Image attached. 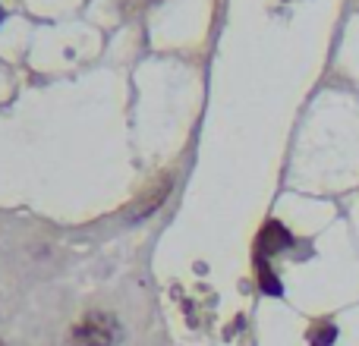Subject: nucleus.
<instances>
[{"label":"nucleus","instance_id":"f257e3e1","mask_svg":"<svg viewBox=\"0 0 359 346\" xmlns=\"http://www.w3.org/2000/svg\"><path fill=\"white\" fill-rule=\"evenodd\" d=\"M117 340H120V324L107 312H88L73 328V337H69L73 346H117Z\"/></svg>","mask_w":359,"mask_h":346},{"label":"nucleus","instance_id":"f03ea898","mask_svg":"<svg viewBox=\"0 0 359 346\" xmlns=\"http://www.w3.org/2000/svg\"><path fill=\"white\" fill-rule=\"evenodd\" d=\"M293 246V236L290 230L284 227L280 221H268L265 227H262L259 240H255V249H259V258H268V255H278L284 252V249Z\"/></svg>","mask_w":359,"mask_h":346},{"label":"nucleus","instance_id":"7ed1b4c3","mask_svg":"<svg viewBox=\"0 0 359 346\" xmlns=\"http://www.w3.org/2000/svg\"><path fill=\"white\" fill-rule=\"evenodd\" d=\"M255 268H259V286H262V290H265L268 296H280V293H284V286H280V280L274 277V271L268 268V261L255 255Z\"/></svg>","mask_w":359,"mask_h":346},{"label":"nucleus","instance_id":"20e7f679","mask_svg":"<svg viewBox=\"0 0 359 346\" xmlns=\"http://www.w3.org/2000/svg\"><path fill=\"white\" fill-rule=\"evenodd\" d=\"M337 340V328L334 324H318V328L309 331V343L312 346H331Z\"/></svg>","mask_w":359,"mask_h":346},{"label":"nucleus","instance_id":"39448f33","mask_svg":"<svg viewBox=\"0 0 359 346\" xmlns=\"http://www.w3.org/2000/svg\"><path fill=\"white\" fill-rule=\"evenodd\" d=\"M0 16H4V13H0Z\"/></svg>","mask_w":359,"mask_h":346}]
</instances>
